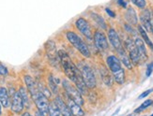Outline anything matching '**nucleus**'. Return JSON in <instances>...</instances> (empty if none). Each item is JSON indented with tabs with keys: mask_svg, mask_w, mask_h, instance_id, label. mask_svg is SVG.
I'll use <instances>...</instances> for the list:
<instances>
[{
	"mask_svg": "<svg viewBox=\"0 0 153 116\" xmlns=\"http://www.w3.org/2000/svg\"><path fill=\"white\" fill-rule=\"evenodd\" d=\"M58 56H59V59H60V64L63 67V70L66 74V76H67L72 83H74L77 77L81 74V71H80L76 67V66L72 63L71 59L70 58V56L68 55V53L66 52L59 51Z\"/></svg>",
	"mask_w": 153,
	"mask_h": 116,
	"instance_id": "obj_1",
	"label": "nucleus"
},
{
	"mask_svg": "<svg viewBox=\"0 0 153 116\" xmlns=\"http://www.w3.org/2000/svg\"><path fill=\"white\" fill-rule=\"evenodd\" d=\"M108 69L113 74V78L118 84H123L125 81V72L121 66V62L119 58L115 55H110L106 59Z\"/></svg>",
	"mask_w": 153,
	"mask_h": 116,
	"instance_id": "obj_2",
	"label": "nucleus"
},
{
	"mask_svg": "<svg viewBox=\"0 0 153 116\" xmlns=\"http://www.w3.org/2000/svg\"><path fill=\"white\" fill-rule=\"evenodd\" d=\"M66 37H67L70 43L74 46L76 50H78V52H80V53H81L83 56L88 57V58L90 57V51L88 49V45L85 43L84 40L80 38L76 33L72 31H68L66 33Z\"/></svg>",
	"mask_w": 153,
	"mask_h": 116,
	"instance_id": "obj_3",
	"label": "nucleus"
},
{
	"mask_svg": "<svg viewBox=\"0 0 153 116\" xmlns=\"http://www.w3.org/2000/svg\"><path fill=\"white\" fill-rule=\"evenodd\" d=\"M63 87L65 89V92L67 94L68 98H71L72 101H74L80 106H83L84 104V99L82 98V94L79 92V90L76 88V86H74L70 83V81L64 80L63 81Z\"/></svg>",
	"mask_w": 153,
	"mask_h": 116,
	"instance_id": "obj_4",
	"label": "nucleus"
},
{
	"mask_svg": "<svg viewBox=\"0 0 153 116\" xmlns=\"http://www.w3.org/2000/svg\"><path fill=\"white\" fill-rule=\"evenodd\" d=\"M125 50L128 52V54H129L132 65L137 66L140 63V57H139L136 44L134 42V40H132L131 38H128L125 40Z\"/></svg>",
	"mask_w": 153,
	"mask_h": 116,
	"instance_id": "obj_5",
	"label": "nucleus"
},
{
	"mask_svg": "<svg viewBox=\"0 0 153 116\" xmlns=\"http://www.w3.org/2000/svg\"><path fill=\"white\" fill-rule=\"evenodd\" d=\"M81 73L86 86L90 88V89H93L96 86V78L91 69L88 66H82Z\"/></svg>",
	"mask_w": 153,
	"mask_h": 116,
	"instance_id": "obj_6",
	"label": "nucleus"
},
{
	"mask_svg": "<svg viewBox=\"0 0 153 116\" xmlns=\"http://www.w3.org/2000/svg\"><path fill=\"white\" fill-rule=\"evenodd\" d=\"M75 25L77 27V29L81 32L88 39H92L93 38L91 26H90L89 23L86 21L85 19L79 18L76 21V23H75Z\"/></svg>",
	"mask_w": 153,
	"mask_h": 116,
	"instance_id": "obj_7",
	"label": "nucleus"
},
{
	"mask_svg": "<svg viewBox=\"0 0 153 116\" xmlns=\"http://www.w3.org/2000/svg\"><path fill=\"white\" fill-rule=\"evenodd\" d=\"M45 51H46V54H47V57L52 63L60 62V59H59L58 53L56 51V43L53 40H48L45 43Z\"/></svg>",
	"mask_w": 153,
	"mask_h": 116,
	"instance_id": "obj_8",
	"label": "nucleus"
},
{
	"mask_svg": "<svg viewBox=\"0 0 153 116\" xmlns=\"http://www.w3.org/2000/svg\"><path fill=\"white\" fill-rule=\"evenodd\" d=\"M93 38H94V43L95 46L98 48L99 50L101 51H104L107 50L109 44H108V40L107 38H106L105 34L102 31H96L94 36H93Z\"/></svg>",
	"mask_w": 153,
	"mask_h": 116,
	"instance_id": "obj_9",
	"label": "nucleus"
},
{
	"mask_svg": "<svg viewBox=\"0 0 153 116\" xmlns=\"http://www.w3.org/2000/svg\"><path fill=\"white\" fill-rule=\"evenodd\" d=\"M24 79H25V85H26V87H27V90L31 95V98L33 99H35L37 97H39V95L42 94V92L39 91V85L36 83V81L33 80L30 76H28V75L25 76Z\"/></svg>",
	"mask_w": 153,
	"mask_h": 116,
	"instance_id": "obj_10",
	"label": "nucleus"
},
{
	"mask_svg": "<svg viewBox=\"0 0 153 116\" xmlns=\"http://www.w3.org/2000/svg\"><path fill=\"white\" fill-rule=\"evenodd\" d=\"M35 102V104L38 108V111L41 112L42 113H43L44 115L48 114V111H49V103L50 102L48 101V98L45 97L44 95L41 94L37 97L35 99H33Z\"/></svg>",
	"mask_w": 153,
	"mask_h": 116,
	"instance_id": "obj_11",
	"label": "nucleus"
},
{
	"mask_svg": "<svg viewBox=\"0 0 153 116\" xmlns=\"http://www.w3.org/2000/svg\"><path fill=\"white\" fill-rule=\"evenodd\" d=\"M24 107H25V104H24L23 98L18 91L11 98V107H10L11 111L15 113H20L24 110Z\"/></svg>",
	"mask_w": 153,
	"mask_h": 116,
	"instance_id": "obj_12",
	"label": "nucleus"
},
{
	"mask_svg": "<svg viewBox=\"0 0 153 116\" xmlns=\"http://www.w3.org/2000/svg\"><path fill=\"white\" fill-rule=\"evenodd\" d=\"M151 12L149 9H144L140 13V22L141 25L147 32H151Z\"/></svg>",
	"mask_w": 153,
	"mask_h": 116,
	"instance_id": "obj_13",
	"label": "nucleus"
},
{
	"mask_svg": "<svg viewBox=\"0 0 153 116\" xmlns=\"http://www.w3.org/2000/svg\"><path fill=\"white\" fill-rule=\"evenodd\" d=\"M134 42H135L136 47H137L140 61H142L143 63L146 62V61L149 59V55H148L147 49H146V46H145V42L143 41V39L141 38H137V37L134 39Z\"/></svg>",
	"mask_w": 153,
	"mask_h": 116,
	"instance_id": "obj_14",
	"label": "nucleus"
},
{
	"mask_svg": "<svg viewBox=\"0 0 153 116\" xmlns=\"http://www.w3.org/2000/svg\"><path fill=\"white\" fill-rule=\"evenodd\" d=\"M108 39H109L110 43L112 44V46L114 47L117 51L120 50L121 48H123L122 44H121V40L119 38L117 31L114 28H110L108 30Z\"/></svg>",
	"mask_w": 153,
	"mask_h": 116,
	"instance_id": "obj_15",
	"label": "nucleus"
},
{
	"mask_svg": "<svg viewBox=\"0 0 153 116\" xmlns=\"http://www.w3.org/2000/svg\"><path fill=\"white\" fill-rule=\"evenodd\" d=\"M55 101H56V105H57V107L59 109V112H60V114L62 116H72L69 106L65 103L60 97H56Z\"/></svg>",
	"mask_w": 153,
	"mask_h": 116,
	"instance_id": "obj_16",
	"label": "nucleus"
},
{
	"mask_svg": "<svg viewBox=\"0 0 153 116\" xmlns=\"http://www.w3.org/2000/svg\"><path fill=\"white\" fill-rule=\"evenodd\" d=\"M125 19L126 21L129 23V24L131 25H137L138 24V17L136 14V11L134 10V8L131 7H129L125 12Z\"/></svg>",
	"mask_w": 153,
	"mask_h": 116,
	"instance_id": "obj_17",
	"label": "nucleus"
},
{
	"mask_svg": "<svg viewBox=\"0 0 153 116\" xmlns=\"http://www.w3.org/2000/svg\"><path fill=\"white\" fill-rule=\"evenodd\" d=\"M118 52V55H119V60H120V62L127 67L129 69H132V63L130 59V56L129 54L127 53V51L125 50V48H121L120 50L117 51Z\"/></svg>",
	"mask_w": 153,
	"mask_h": 116,
	"instance_id": "obj_18",
	"label": "nucleus"
},
{
	"mask_svg": "<svg viewBox=\"0 0 153 116\" xmlns=\"http://www.w3.org/2000/svg\"><path fill=\"white\" fill-rule=\"evenodd\" d=\"M68 106L71 112L72 116H85V112L83 111L81 106L75 103L74 101H72L69 98H68Z\"/></svg>",
	"mask_w": 153,
	"mask_h": 116,
	"instance_id": "obj_19",
	"label": "nucleus"
},
{
	"mask_svg": "<svg viewBox=\"0 0 153 116\" xmlns=\"http://www.w3.org/2000/svg\"><path fill=\"white\" fill-rule=\"evenodd\" d=\"M0 104L4 108H8L10 104L9 92L4 87H0Z\"/></svg>",
	"mask_w": 153,
	"mask_h": 116,
	"instance_id": "obj_20",
	"label": "nucleus"
},
{
	"mask_svg": "<svg viewBox=\"0 0 153 116\" xmlns=\"http://www.w3.org/2000/svg\"><path fill=\"white\" fill-rule=\"evenodd\" d=\"M137 29H138V33L140 34V36H141V38L143 39V41L147 44L150 49L153 51V42L150 40L149 37L148 36V32L146 31V29L144 28V27L140 24V25H138L137 27Z\"/></svg>",
	"mask_w": 153,
	"mask_h": 116,
	"instance_id": "obj_21",
	"label": "nucleus"
},
{
	"mask_svg": "<svg viewBox=\"0 0 153 116\" xmlns=\"http://www.w3.org/2000/svg\"><path fill=\"white\" fill-rule=\"evenodd\" d=\"M48 114L50 116H60V112H59V109L56 103V101H52L49 103V111Z\"/></svg>",
	"mask_w": 153,
	"mask_h": 116,
	"instance_id": "obj_22",
	"label": "nucleus"
},
{
	"mask_svg": "<svg viewBox=\"0 0 153 116\" xmlns=\"http://www.w3.org/2000/svg\"><path fill=\"white\" fill-rule=\"evenodd\" d=\"M91 17H92V19L95 21V23H96L100 27H101L102 29H103V30L106 29V24H105V21H104L103 18H102L101 15L96 14V13H91Z\"/></svg>",
	"mask_w": 153,
	"mask_h": 116,
	"instance_id": "obj_23",
	"label": "nucleus"
},
{
	"mask_svg": "<svg viewBox=\"0 0 153 116\" xmlns=\"http://www.w3.org/2000/svg\"><path fill=\"white\" fill-rule=\"evenodd\" d=\"M19 93H20V95H21V97L23 98L25 106L29 108L30 107V102H29V97H28V94H27V90H26L25 87H21V88H20V90H19Z\"/></svg>",
	"mask_w": 153,
	"mask_h": 116,
	"instance_id": "obj_24",
	"label": "nucleus"
},
{
	"mask_svg": "<svg viewBox=\"0 0 153 116\" xmlns=\"http://www.w3.org/2000/svg\"><path fill=\"white\" fill-rule=\"evenodd\" d=\"M152 104H153V101H152L151 99H147L146 101L143 102L140 107H138V108L136 109V110L134 111V113H138V112H143L144 110H146V109H148L149 107H150Z\"/></svg>",
	"mask_w": 153,
	"mask_h": 116,
	"instance_id": "obj_25",
	"label": "nucleus"
},
{
	"mask_svg": "<svg viewBox=\"0 0 153 116\" xmlns=\"http://www.w3.org/2000/svg\"><path fill=\"white\" fill-rule=\"evenodd\" d=\"M48 81H49V86H50V88H51V90L53 91V93L56 94V93H57V84H58V81H56V80L51 75V76H49Z\"/></svg>",
	"mask_w": 153,
	"mask_h": 116,
	"instance_id": "obj_26",
	"label": "nucleus"
},
{
	"mask_svg": "<svg viewBox=\"0 0 153 116\" xmlns=\"http://www.w3.org/2000/svg\"><path fill=\"white\" fill-rule=\"evenodd\" d=\"M102 78L104 83L106 85H108V86L112 85V76L108 73V71L106 69L102 71Z\"/></svg>",
	"mask_w": 153,
	"mask_h": 116,
	"instance_id": "obj_27",
	"label": "nucleus"
},
{
	"mask_svg": "<svg viewBox=\"0 0 153 116\" xmlns=\"http://www.w3.org/2000/svg\"><path fill=\"white\" fill-rule=\"evenodd\" d=\"M131 2L134 5H135L138 9H141V10L146 9V7H147L146 0H131Z\"/></svg>",
	"mask_w": 153,
	"mask_h": 116,
	"instance_id": "obj_28",
	"label": "nucleus"
},
{
	"mask_svg": "<svg viewBox=\"0 0 153 116\" xmlns=\"http://www.w3.org/2000/svg\"><path fill=\"white\" fill-rule=\"evenodd\" d=\"M39 91L42 92V94L44 95L47 98H49L51 97V93H50V91L48 90V88H46V87H44V86H42V85H39Z\"/></svg>",
	"mask_w": 153,
	"mask_h": 116,
	"instance_id": "obj_29",
	"label": "nucleus"
},
{
	"mask_svg": "<svg viewBox=\"0 0 153 116\" xmlns=\"http://www.w3.org/2000/svg\"><path fill=\"white\" fill-rule=\"evenodd\" d=\"M124 27H125V29L127 30V32H129L130 34H131V35H134V36L136 35V32L134 31V28H132V25H131L129 24H124Z\"/></svg>",
	"mask_w": 153,
	"mask_h": 116,
	"instance_id": "obj_30",
	"label": "nucleus"
},
{
	"mask_svg": "<svg viewBox=\"0 0 153 116\" xmlns=\"http://www.w3.org/2000/svg\"><path fill=\"white\" fill-rule=\"evenodd\" d=\"M153 92V88H151V89H149V90H147V91H145V92H143L138 97V99H142V98H147L148 95L150 94V93H152Z\"/></svg>",
	"mask_w": 153,
	"mask_h": 116,
	"instance_id": "obj_31",
	"label": "nucleus"
},
{
	"mask_svg": "<svg viewBox=\"0 0 153 116\" xmlns=\"http://www.w3.org/2000/svg\"><path fill=\"white\" fill-rule=\"evenodd\" d=\"M152 71H153V63H150V64H149L147 71H146V76L149 77L151 75V73H152Z\"/></svg>",
	"mask_w": 153,
	"mask_h": 116,
	"instance_id": "obj_32",
	"label": "nucleus"
},
{
	"mask_svg": "<svg viewBox=\"0 0 153 116\" xmlns=\"http://www.w3.org/2000/svg\"><path fill=\"white\" fill-rule=\"evenodd\" d=\"M7 74H8V69H7V67L0 63V75L5 76V75H7Z\"/></svg>",
	"mask_w": 153,
	"mask_h": 116,
	"instance_id": "obj_33",
	"label": "nucleus"
},
{
	"mask_svg": "<svg viewBox=\"0 0 153 116\" xmlns=\"http://www.w3.org/2000/svg\"><path fill=\"white\" fill-rule=\"evenodd\" d=\"M117 3H118L119 6L122 7V8H124V9L127 7V3H126L125 0H117Z\"/></svg>",
	"mask_w": 153,
	"mask_h": 116,
	"instance_id": "obj_34",
	"label": "nucleus"
},
{
	"mask_svg": "<svg viewBox=\"0 0 153 116\" xmlns=\"http://www.w3.org/2000/svg\"><path fill=\"white\" fill-rule=\"evenodd\" d=\"M106 10V12H107V13H108V14H109L111 17H113V18H115V17H116L115 12H113V11H112L111 10H109L108 8H106V10Z\"/></svg>",
	"mask_w": 153,
	"mask_h": 116,
	"instance_id": "obj_35",
	"label": "nucleus"
},
{
	"mask_svg": "<svg viewBox=\"0 0 153 116\" xmlns=\"http://www.w3.org/2000/svg\"><path fill=\"white\" fill-rule=\"evenodd\" d=\"M35 116H46V115H44V114H43V113H42L41 112L37 111V112H36V114H35Z\"/></svg>",
	"mask_w": 153,
	"mask_h": 116,
	"instance_id": "obj_36",
	"label": "nucleus"
},
{
	"mask_svg": "<svg viewBox=\"0 0 153 116\" xmlns=\"http://www.w3.org/2000/svg\"><path fill=\"white\" fill-rule=\"evenodd\" d=\"M151 33H152V35H153V18L151 20Z\"/></svg>",
	"mask_w": 153,
	"mask_h": 116,
	"instance_id": "obj_37",
	"label": "nucleus"
},
{
	"mask_svg": "<svg viewBox=\"0 0 153 116\" xmlns=\"http://www.w3.org/2000/svg\"><path fill=\"white\" fill-rule=\"evenodd\" d=\"M22 116H32V115H31V114H30L29 112H25V113H24V114H23Z\"/></svg>",
	"mask_w": 153,
	"mask_h": 116,
	"instance_id": "obj_38",
	"label": "nucleus"
},
{
	"mask_svg": "<svg viewBox=\"0 0 153 116\" xmlns=\"http://www.w3.org/2000/svg\"><path fill=\"white\" fill-rule=\"evenodd\" d=\"M1 106H2V105L0 104V115H1V112H1Z\"/></svg>",
	"mask_w": 153,
	"mask_h": 116,
	"instance_id": "obj_39",
	"label": "nucleus"
},
{
	"mask_svg": "<svg viewBox=\"0 0 153 116\" xmlns=\"http://www.w3.org/2000/svg\"><path fill=\"white\" fill-rule=\"evenodd\" d=\"M150 116H153V114H152V115H150Z\"/></svg>",
	"mask_w": 153,
	"mask_h": 116,
	"instance_id": "obj_40",
	"label": "nucleus"
},
{
	"mask_svg": "<svg viewBox=\"0 0 153 116\" xmlns=\"http://www.w3.org/2000/svg\"><path fill=\"white\" fill-rule=\"evenodd\" d=\"M152 105H153V104H152Z\"/></svg>",
	"mask_w": 153,
	"mask_h": 116,
	"instance_id": "obj_41",
	"label": "nucleus"
}]
</instances>
